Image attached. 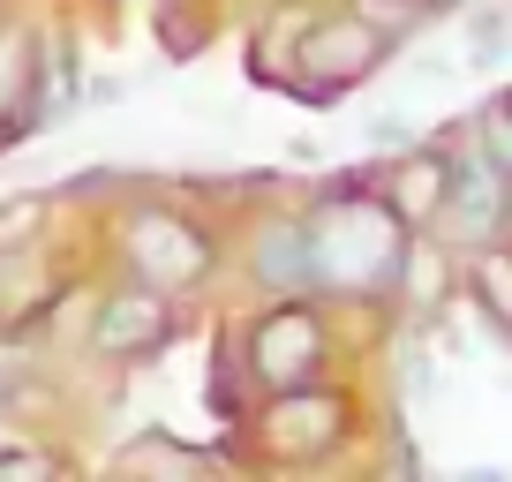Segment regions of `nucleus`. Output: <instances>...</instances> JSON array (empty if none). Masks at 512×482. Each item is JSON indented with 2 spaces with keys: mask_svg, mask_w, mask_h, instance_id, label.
Returning a JSON list of instances; mask_svg holds the SVG:
<instances>
[{
  "mask_svg": "<svg viewBox=\"0 0 512 482\" xmlns=\"http://www.w3.org/2000/svg\"><path fill=\"white\" fill-rule=\"evenodd\" d=\"M369 144L377 151H415L422 136H415V121H400V113H377V121H369Z\"/></svg>",
  "mask_w": 512,
  "mask_h": 482,
  "instance_id": "14",
  "label": "nucleus"
},
{
  "mask_svg": "<svg viewBox=\"0 0 512 482\" xmlns=\"http://www.w3.org/2000/svg\"><path fill=\"white\" fill-rule=\"evenodd\" d=\"M392 204H400V219L407 226H437V204H445V151H407V166H400V189H384Z\"/></svg>",
  "mask_w": 512,
  "mask_h": 482,
  "instance_id": "9",
  "label": "nucleus"
},
{
  "mask_svg": "<svg viewBox=\"0 0 512 482\" xmlns=\"http://www.w3.org/2000/svg\"><path fill=\"white\" fill-rule=\"evenodd\" d=\"M467 294H475V309L512 339V249L505 241H490V249L467 257Z\"/></svg>",
  "mask_w": 512,
  "mask_h": 482,
  "instance_id": "10",
  "label": "nucleus"
},
{
  "mask_svg": "<svg viewBox=\"0 0 512 482\" xmlns=\"http://www.w3.org/2000/svg\"><path fill=\"white\" fill-rule=\"evenodd\" d=\"M53 452H16V445H0V475H23V482H46L53 475Z\"/></svg>",
  "mask_w": 512,
  "mask_h": 482,
  "instance_id": "15",
  "label": "nucleus"
},
{
  "mask_svg": "<svg viewBox=\"0 0 512 482\" xmlns=\"http://www.w3.org/2000/svg\"><path fill=\"white\" fill-rule=\"evenodd\" d=\"M384 53H392V31L369 16H317L302 31V46H294L287 76L302 98H347L354 83H369L384 68Z\"/></svg>",
  "mask_w": 512,
  "mask_h": 482,
  "instance_id": "4",
  "label": "nucleus"
},
{
  "mask_svg": "<svg viewBox=\"0 0 512 482\" xmlns=\"http://www.w3.org/2000/svg\"><path fill=\"white\" fill-rule=\"evenodd\" d=\"M121 460H159V467H196L181 445H166V437H136V445L121 452Z\"/></svg>",
  "mask_w": 512,
  "mask_h": 482,
  "instance_id": "16",
  "label": "nucleus"
},
{
  "mask_svg": "<svg viewBox=\"0 0 512 482\" xmlns=\"http://www.w3.org/2000/svg\"><path fill=\"white\" fill-rule=\"evenodd\" d=\"M309 241H317V279L324 294H347V302H384V294L407 287V264H415V226L400 219V204L384 189H332L309 211Z\"/></svg>",
  "mask_w": 512,
  "mask_h": 482,
  "instance_id": "1",
  "label": "nucleus"
},
{
  "mask_svg": "<svg viewBox=\"0 0 512 482\" xmlns=\"http://www.w3.org/2000/svg\"><path fill=\"white\" fill-rule=\"evenodd\" d=\"M505 46H512L505 8H482V16L467 23V68H497V61H505Z\"/></svg>",
  "mask_w": 512,
  "mask_h": 482,
  "instance_id": "12",
  "label": "nucleus"
},
{
  "mask_svg": "<svg viewBox=\"0 0 512 482\" xmlns=\"http://www.w3.org/2000/svg\"><path fill=\"white\" fill-rule=\"evenodd\" d=\"M174 332H181L174 294L144 287V279L113 287L106 302L91 309V354L98 362H151L159 347H174Z\"/></svg>",
  "mask_w": 512,
  "mask_h": 482,
  "instance_id": "6",
  "label": "nucleus"
},
{
  "mask_svg": "<svg viewBox=\"0 0 512 482\" xmlns=\"http://www.w3.org/2000/svg\"><path fill=\"white\" fill-rule=\"evenodd\" d=\"M324 362H332V324L309 309V294H287V302H272L264 317L249 324V332H241V370H249L264 392L317 385Z\"/></svg>",
  "mask_w": 512,
  "mask_h": 482,
  "instance_id": "3",
  "label": "nucleus"
},
{
  "mask_svg": "<svg viewBox=\"0 0 512 482\" xmlns=\"http://www.w3.org/2000/svg\"><path fill=\"white\" fill-rule=\"evenodd\" d=\"M249 279H256V294H272V302H287V294H324L309 219H264V226H256V241H249Z\"/></svg>",
  "mask_w": 512,
  "mask_h": 482,
  "instance_id": "8",
  "label": "nucleus"
},
{
  "mask_svg": "<svg viewBox=\"0 0 512 482\" xmlns=\"http://www.w3.org/2000/svg\"><path fill=\"white\" fill-rule=\"evenodd\" d=\"M437 234H445L460 257H475V249H490V241L512 234V174L482 144L445 151V204H437Z\"/></svg>",
  "mask_w": 512,
  "mask_h": 482,
  "instance_id": "5",
  "label": "nucleus"
},
{
  "mask_svg": "<svg viewBox=\"0 0 512 482\" xmlns=\"http://www.w3.org/2000/svg\"><path fill=\"white\" fill-rule=\"evenodd\" d=\"M113 249H121L128 279H144V287L174 294V302L219 272V241H211L189 211H166V204H136L121 219V234H113Z\"/></svg>",
  "mask_w": 512,
  "mask_h": 482,
  "instance_id": "2",
  "label": "nucleus"
},
{
  "mask_svg": "<svg viewBox=\"0 0 512 482\" xmlns=\"http://www.w3.org/2000/svg\"><path fill=\"white\" fill-rule=\"evenodd\" d=\"M430 8H467V0H430Z\"/></svg>",
  "mask_w": 512,
  "mask_h": 482,
  "instance_id": "17",
  "label": "nucleus"
},
{
  "mask_svg": "<svg viewBox=\"0 0 512 482\" xmlns=\"http://www.w3.org/2000/svg\"><path fill=\"white\" fill-rule=\"evenodd\" d=\"M264 445L279 460H324V452L347 437V400L339 392H317V385H294V392H272L264 400Z\"/></svg>",
  "mask_w": 512,
  "mask_h": 482,
  "instance_id": "7",
  "label": "nucleus"
},
{
  "mask_svg": "<svg viewBox=\"0 0 512 482\" xmlns=\"http://www.w3.org/2000/svg\"><path fill=\"white\" fill-rule=\"evenodd\" d=\"M475 144H482V151H490V159L512 174V91H497L490 106H482V121H475Z\"/></svg>",
  "mask_w": 512,
  "mask_h": 482,
  "instance_id": "13",
  "label": "nucleus"
},
{
  "mask_svg": "<svg viewBox=\"0 0 512 482\" xmlns=\"http://www.w3.org/2000/svg\"><path fill=\"white\" fill-rule=\"evenodd\" d=\"M23 91H31V46L16 23H0V113H16Z\"/></svg>",
  "mask_w": 512,
  "mask_h": 482,
  "instance_id": "11",
  "label": "nucleus"
}]
</instances>
